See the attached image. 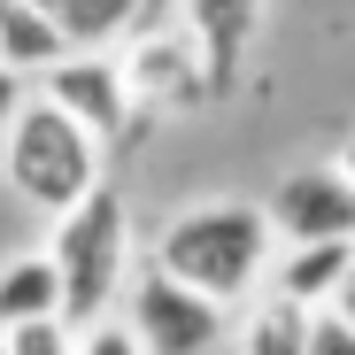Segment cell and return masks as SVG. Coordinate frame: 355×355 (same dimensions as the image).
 I'll return each mask as SVG.
<instances>
[{
  "mask_svg": "<svg viewBox=\"0 0 355 355\" xmlns=\"http://www.w3.org/2000/svg\"><path fill=\"white\" fill-rule=\"evenodd\" d=\"M124 78H132V101L147 108H186V101H201L209 93V62H201V46H193V31L178 24V16H162V24H139L132 39H124Z\"/></svg>",
  "mask_w": 355,
  "mask_h": 355,
  "instance_id": "cell-6",
  "label": "cell"
},
{
  "mask_svg": "<svg viewBox=\"0 0 355 355\" xmlns=\"http://www.w3.org/2000/svg\"><path fill=\"white\" fill-rule=\"evenodd\" d=\"M347 263H355V240H286L278 255H270V293H286V302H302V309H324L332 293H340V278H347Z\"/></svg>",
  "mask_w": 355,
  "mask_h": 355,
  "instance_id": "cell-9",
  "label": "cell"
},
{
  "mask_svg": "<svg viewBox=\"0 0 355 355\" xmlns=\"http://www.w3.org/2000/svg\"><path fill=\"white\" fill-rule=\"evenodd\" d=\"M147 8V24H162V16H178V0H139Z\"/></svg>",
  "mask_w": 355,
  "mask_h": 355,
  "instance_id": "cell-19",
  "label": "cell"
},
{
  "mask_svg": "<svg viewBox=\"0 0 355 355\" xmlns=\"http://www.w3.org/2000/svg\"><path fill=\"white\" fill-rule=\"evenodd\" d=\"M332 309H340V317L355 324V263H347V278H340V293H332Z\"/></svg>",
  "mask_w": 355,
  "mask_h": 355,
  "instance_id": "cell-18",
  "label": "cell"
},
{
  "mask_svg": "<svg viewBox=\"0 0 355 355\" xmlns=\"http://www.w3.org/2000/svg\"><path fill=\"white\" fill-rule=\"evenodd\" d=\"M78 355H147V347H139V332L124 324V309H108V317L78 324Z\"/></svg>",
  "mask_w": 355,
  "mask_h": 355,
  "instance_id": "cell-15",
  "label": "cell"
},
{
  "mask_svg": "<svg viewBox=\"0 0 355 355\" xmlns=\"http://www.w3.org/2000/svg\"><path fill=\"white\" fill-rule=\"evenodd\" d=\"M24 93H31V78H24V70H8V62H0V124H8V116L24 108Z\"/></svg>",
  "mask_w": 355,
  "mask_h": 355,
  "instance_id": "cell-17",
  "label": "cell"
},
{
  "mask_svg": "<svg viewBox=\"0 0 355 355\" xmlns=\"http://www.w3.org/2000/svg\"><path fill=\"white\" fill-rule=\"evenodd\" d=\"M62 309V278H54L46 248L16 255V263H0V332L24 324V317H54Z\"/></svg>",
  "mask_w": 355,
  "mask_h": 355,
  "instance_id": "cell-11",
  "label": "cell"
},
{
  "mask_svg": "<svg viewBox=\"0 0 355 355\" xmlns=\"http://www.w3.org/2000/svg\"><path fill=\"white\" fill-rule=\"evenodd\" d=\"M263 0H178V24L193 31L201 62H209V93H224L248 62V39H255Z\"/></svg>",
  "mask_w": 355,
  "mask_h": 355,
  "instance_id": "cell-8",
  "label": "cell"
},
{
  "mask_svg": "<svg viewBox=\"0 0 355 355\" xmlns=\"http://www.w3.org/2000/svg\"><path fill=\"white\" fill-rule=\"evenodd\" d=\"M263 209H270V232H278V240H355V186H347L340 162L286 170Z\"/></svg>",
  "mask_w": 355,
  "mask_h": 355,
  "instance_id": "cell-7",
  "label": "cell"
},
{
  "mask_svg": "<svg viewBox=\"0 0 355 355\" xmlns=\"http://www.w3.org/2000/svg\"><path fill=\"white\" fill-rule=\"evenodd\" d=\"M8 355H78V324L54 309V317H24L8 324Z\"/></svg>",
  "mask_w": 355,
  "mask_h": 355,
  "instance_id": "cell-14",
  "label": "cell"
},
{
  "mask_svg": "<svg viewBox=\"0 0 355 355\" xmlns=\"http://www.w3.org/2000/svg\"><path fill=\"white\" fill-rule=\"evenodd\" d=\"M39 8H46L54 31H62V46H124L147 24L139 0H39Z\"/></svg>",
  "mask_w": 355,
  "mask_h": 355,
  "instance_id": "cell-10",
  "label": "cell"
},
{
  "mask_svg": "<svg viewBox=\"0 0 355 355\" xmlns=\"http://www.w3.org/2000/svg\"><path fill=\"white\" fill-rule=\"evenodd\" d=\"M116 309H124V324L139 332L147 355H209L224 340V302H209L186 278H170L162 263H139Z\"/></svg>",
  "mask_w": 355,
  "mask_h": 355,
  "instance_id": "cell-4",
  "label": "cell"
},
{
  "mask_svg": "<svg viewBox=\"0 0 355 355\" xmlns=\"http://www.w3.org/2000/svg\"><path fill=\"white\" fill-rule=\"evenodd\" d=\"M101 162H108V147L78 124L70 108H54L46 93H24V108L0 124V186H8L24 209H39V216H54L78 193H93Z\"/></svg>",
  "mask_w": 355,
  "mask_h": 355,
  "instance_id": "cell-3",
  "label": "cell"
},
{
  "mask_svg": "<svg viewBox=\"0 0 355 355\" xmlns=\"http://www.w3.org/2000/svg\"><path fill=\"white\" fill-rule=\"evenodd\" d=\"M46 263L62 278V317L70 324H93L124 302V286L139 270V248H132V201L108 186L78 193L70 209L46 216Z\"/></svg>",
  "mask_w": 355,
  "mask_h": 355,
  "instance_id": "cell-2",
  "label": "cell"
},
{
  "mask_svg": "<svg viewBox=\"0 0 355 355\" xmlns=\"http://www.w3.org/2000/svg\"><path fill=\"white\" fill-rule=\"evenodd\" d=\"M240 355H309V309L286 293H263L240 324Z\"/></svg>",
  "mask_w": 355,
  "mask_h": 355,
  "instance_id": "cell-13",
  "label": "cell"
},
{
  "mask_svg": "<svg viewBox=\"0 0 355 355\" xmlns=\"http://www.w3.org/2000/svg\"><path fill=\"white\" fill-rule=\"evenodd\" d=\"M309 355H355V324L324 302V309H309Z\"/></svg>",
  "mask_w": 355,
  "mask_h": 355,
  "instance_id": "cell-16",
  "label": "cell"
},
{
  "mask_svg": "<svg viewBox=\"0 0 355 355\" xmlns=\"http://www.w3.org/2000/svg\"><path fill=\"white\" fill-rule=\"evenodd\" d=\"M54 54H62V31L46 24L39 0H0V62L24 70V78H39Z\"/></svg>",
  "mask_w": 355,
  "mask_h": 355,
  "instance_id": "cell-12",
  "label": "cell"
},
{
  "mask_svg": "<svg viewBox=\"0 0 355 355\" xmlns=\"http://www.w3.org/2000/svg\"><path fill=\"white\" fill-rule=\"evenodd\" d=\"M270 255H278V232H270V209L263 201H193L162 224V240L147 263H162L170 278L201 286L209 302H248V293L270 278Z\"/></svg>",
  "mask_w": 355,
  "mask_h": 355,
  "instance_id": "cell-1",
  "label": "cell"
},
{
  "mask_svg": "<svg viewBox=\"0 0 355 355\" xmlns=\"http://www.w3.org/2000/svg\"><path fill=\"white\" fill-rule=\"evenodd\" d=\"M31 93H46L54 108H70L101 147L124 139L132 116H139L132 78H124V62H116V46H62V54H54V62L31 78Z\"/></svg>",
  "mask_w": 355,
  "mask_h": 355,
  "instance_id": "cell-5",
  "label": "cell"
},
{
  "mask_svg": "<svg viewBox=\"0 0 355 355\" xmlns=\"http://www.w3.org/2000/svg\"><path fill=\"white\" fill-rule=\"evenodd\" d=\"M340 170H347V186H355V132L340 139Z\"/></svg>",
  "mask_w": 355,
  "mask_h": 355,
  "instance_id": "cell-20",
  "label": "cell"
},
{
  "mask_svg": "<svg viewBox=\"0 0 355 355\" xmlns=\"http://www.w3.org/2000/svg\"><path fill=\"white\" fill-rule=\"evenodd\" d=\"M0 355H8V332H0Z\"/></svg>",
  "mask_w": 355,
  "mask_h": 355,
  "instance_id": "cell-21",
  "label": "cell"
}]
</instances>
